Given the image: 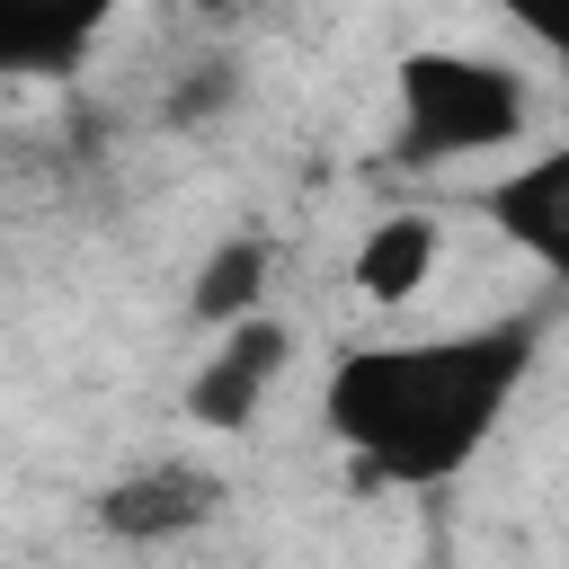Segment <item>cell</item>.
Returning a JSON list of instances; mask_svg holds the SVG:
<instances>
[{
    "mask_svg": "<svg viewBox=\"0 0 569 569\" xmlns=\"http://www.w3.org/2000/svg\"><path fill=\"white\" fill-rule=\"evenodd\" d=\"M533 356H542L533 311H498V320L436 329V338H373L329 365L320 427L338 436L356 489H436L480 462Z\"/></svg>",
    "mask_w": 569,
    "mask_h": 569,
    "instance_id": "cell-1",
    "label": "cell"
},
{
    "mask_svg": "<svg viewBox=\"0 0 569 569\" xmlns=\"http://www.w3.org/2000/svg\"><path fill=\"white\" fill-rule=\"evenodd\" d=\"M391 107H400V160H471V151H507L533 124V80L498 53H462V44H418L391 62Z\"/></svg>",
    "mask_w": 569,
    "mask_h": 569,
    "instance_id": "cell-2",
    "label": "cell"
},
{
    "mask_svg": "<svg viewBox=\"0 0 569 569\" xmlns=\"http://www.w3.org/2000/svg\"><path fill=\"white\" fill-rule=\"evenodd\" d=\"M293 365V320L276 311H249L231 329H213V356L187 373V427H213V436H249L267 391L284 382Z\"/></svg>",
    "mask_w": 569,
    "mask_h": 569,
    "instance_id": "cell-3",
    "label": "cell"
},
{
    "mask_svg": "<svg viewBox=\"0 0 569 569\" xmlns=\"http://www.w3.org/2000/svg\"><path fill=\"white\" fill-rule=\"evenodd\" d=\"M222 480L204 471V462H142V471H116L98 498H89V516H98V533H116V542H142V551H160V542H187V533H204L213 516H222Z\"/></svg>",
    "mask_w": 569,
    "mask_h": 569,
    "instance_id": "cell-4",
    "label": "cell"
},
{
    "mask_svg": "<svg viewBox=\"0 0 569 569\" xmlns=\"http://www.w3.org/2000/svg\"><path fill=\"white\" fill-rule=\"evenodd\" d=\"M480 213H489L498 240H516V249L551 276V293L569 302V133L542 142V151H525L516 169H498V178L480 187Z\"/></svg>",
    "mask_w": 569,
    "mask_h": 569,
    "instance_id": "cell-5",
    "label": "cell"
},
{
    "mask_svg": "<svg viewBox=\"0 0 569 569\" xmlns=\"http://www.w3.org/2000/svg\"><path fill=\"white\" fill-rule=\"evenodd\" d=\"M436 267H445V213H427V204L373 213L365 240H356V258H347V276H356V293L373 311H409L436 284Z\"/></svg>",
    "mask_w": 569,
    "mask_h": 569,
    "instance_id": "cell-6",
    "label": "cell"
},
{
    "mask_svg": "<svg viewBox=\"0 0 569 569\" xmlns=\"http://www.w3.org/2000/svg\"><path fill=\"white\" fill-rule=\"evenodd\" d=\"M107 18H116V0H0V80L71 71Z\"/></svg>",
    "mask_w": 569,
    "mask_h": 569,
    "instance_id": "cell-7",
    "label": "cell"
},
{
    "mask_svg": "<svg viewBox=\"0 0 569 569\" xmlns=\"http://www.w3.org/2000/svg\"><path fill=\"white\" fill-rule=\"evenodd\" d=\"M267 284H276V240L267 231H222L187 284V320L196 329H231L249 311H267Z\"/></svg>",
    "mask_w": 569,
    "mask_h": 569,
    "instance_id": "cell-8",
    "label": "cell"
},
{
    "mask_svg": "<svg viewBox=\"0 0 569 569\" xmlns=\"http://www.w3.org/2000/svg\"><path fill=\"white\" fill-rule=\"evenodd\" d=\"M516 36H533L551 62H569V0H489Z\"/></svg>",
    "mask_w": 569,
    "mask_h": 569,
    "instance_id": "cell-9",
    "label": "cell"
},
{
    "mask_svg": "<svg viewBox=\"0 0 569 569\" xmlns=\"http://www.w3.org/2000/svg\"><path fill=\"white\" fill-rule=\"evenodd\" d=\"M196 9H231V0H196Z\"/></svg>",
    "mask_w": 569,
    "mask_h": 569,
    "instance_id": "cell-10",
    "label": "cell"
}]
</instances>
